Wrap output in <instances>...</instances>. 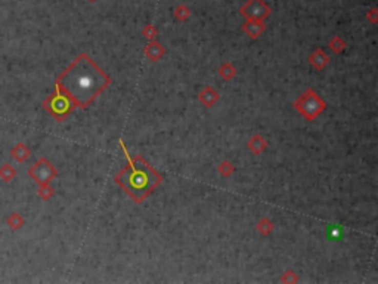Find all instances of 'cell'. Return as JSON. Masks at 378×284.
Masks as SVG:
<instances>
[{"instance_id": "8992f818", "label": "cell", "mask_w": 378, "mask_h": 284, "mask_svg": "<svg viewBox=\"0 0 378 284\" xmlns=\"http://www.w3.org/2000/svg\"><path fill=\"white\" fill-rule=\"evenodd\" d=\"M15 176V171L12 169V166L11 164H5L2 169H0V178L3 179V181H12V178Z\"/></svg>"}, {"instance_id": "277c9868", "label": "cell", "mask_w": 378, "mask_h": 284, "mask_svg": "<svg viewBox=\"0 0 378 284\" xmlns=\"http://www.w3.org/2000/svg\"><path fill=\"white\" fill-rule=\"evenodd\" d=\"M269 12L270 9L263 0H248L241 9V13L251 20H262L268 16Z\"/></svg>"}, {"instance_id": "6da1fadb", "label": "cell", "mask_w": 378, "mask_h": 284, "mask_svg": "<svg viewBox=\"0 0 378 284\" xmlns=\"http://www.w3.org/2000/svg\"><path fill=\"white\" fill-rule=\"evenodd\" d=\"M98 87V74L92 70H87V67L82 64L80 60L74 62L58 79V90L83 104L92 98L93 93H96Z\"/></svg>"}, {"instance_id": "9c48e42d", "label": "cell", "mask_w": 378, "mask_h": 284, "mask_svg": "<svg viewBox=\"0 0 378 284\" xmlns=\"http://www.w3.org/2000/svg\"><path fill=\"white\" fill-rule=\"evenodd\" d=\"M90 2H95V0H90Z\"/></svg>"}, {"instance_id": "7a4b0ae2", "label": "cell", "mask_w": 378, "mask_h": 284, "mask_svg": "<svg viewBox=\"0 0 378 284\" xmlns=\"http://www.w3.org/2000/svg\"><path fill=\"white\" fill-rule=\"evenodd\" d=\"M45 107H46L55 117H58V119H62L64 116H67L68 111L71 110V105H70L68 98L64 97L59 90H58V93L52 95V97L46 101Z\"/></svg>"}, {"instance_id": "3957f363", "label": "cell", "mask_w": 378, "mask_h": 284, "mask_svg": "<svg viewBox=\"0 0 378 284\" xmlns=\"http://www.w3.org/2000/svg\"><path fill=\"white\" fill-rule=\"evenodd\" d=\"M28 175L31 178H34V181H37L40 185H46L50 181V178L55 175V169L46 160H38L28 171Z\"/></svg>"}, {"instance_id": "ba28073f", "label": "cell", "mask_w": 378, "mask_h": 284, "mask_svg": "<svg viewBox=\"0 0 378 284\" xmlns=\"http://www.w3.org/2000/svg\"><path fill=\"white\" fill-rule=\"evenodd\" d=\"M176 16H177L179 20H186V18L189 16V11H188L185 6H179V8L176 9Z\"/></svg>"}, {"instance_id": "5b68a950", "label": "cell", "mask_w": 378, "mask_h": 284, "mask_svg": "<svg viewBox=\"0 0 378 284\" xmlns=\"http://www.w3.org/2000/svg\"><path fill=\"white\" fill-rule=\"evenodd\" d=\"M12 156L15 157V160L24 161L28 156H30V151L25 147L24 144H18L15 148L12 149Z\"/></svg>"}, {"instance_id": "52a82bcc", "label": "cell", "mask_w": 378, "mask_h": 284, "mask_svg": "<svg viewBox=\"0 0 378 284\" xmlns=\"http://www.w3.org/2000/svg\"><path fill=\"white\" fill-rule=\"evenodd\" d=\"M8 223H9V226L13 228V230H16V228H21L23 225H24V219L19 216V215H16V213H13L12 216L8 219Z\"/></svg>"}]
</instances>
